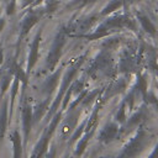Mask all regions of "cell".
I'll list each match as a JSON object with an SVG mask.
<instances>
[{
	"mask_svg": "<svg viewBox=\"0 0 158 158\" xmlns=\"http://www.w3.org/2000/svg\"><path fill=\"white\" fill-rule=\"evenodd\" d=\"M65 35H67V30L62 28L57 33V36L53 41V44H52L51 51H49L48 57H47V64H46L47 69H49V70L54 69V67L57 65V63L62 56V49H63V46L65 43Z\"/></svg>",
	"mask_w": 158,
	"mask_h": 158,
	"instance_id": "cell-1",
	"label": "cell"
},
{
	"mask_svg": "<svg viewBox=\"0 0 158 158\" xmlns=\"http://www.w3.org/2000/svg\"><path fill=\"white\" fill-rule=\"evenodd\" d=\"M80 63H81V62H78L75 65H73L72 68H69L68 72L65 73V75H64V78H63V81H62L60 90H59V93H58V95H57V99L54 100V102H53L52 106H51L49 116H52V115L56 112V110L58 109L59 102L63 100V96H64L65 91L69 89V86H70V84H72V81H73V79H74V77H75V74L78 73V69H79V67H80Z\"/></svg>",
	"mask_w": 158,
	"mask_h": 158,
	"instance_id": "cell-2",
	"label": "cell"
},
{
	"mask_svg": "<svg viewBox=\"0 0 158 158\" xmlns=\"http://www.w3.org/2000/svg\"><path fill=\"white\" fill-rule=\"evenodd\" d=\"M21 116H22V128H23V137H25L23 141L26 144L28 141V137H30L32 123H33V112H32V107L28 102H25V105L22 107Z\"/></svg>",
	"mask_w": 158,
	"mask_h": 158,
	"instance_id": "cell-3",
	"label": "cell"
},
{
	"mask_svg": "<svg viewBox=\"0 0 158 158\" xmlns=\"http://www.w3.org/2000/svg\"><path fill=\"white\" fill-rule=\"evenodd\" d=\"M43 11H30L26 17L22 20L21 23V32H20V41L28 33V31L37 23V21L40 20V17L42 16Z\"/></svg>",
	"mask_w": 158,
	"mask_h": 158,
	"instance_id": "cell-4",
	"label": "cell"
},
{
	"mask_svg": "<svg viewBox=\"0 0 158 158\" xmlns=\"http://www.w3.org/2000/svg\"><path fill=\"white\" fill-rule=\"evenodd\" d=\"M80 115V109L78 107L77 110H72L70 114L68 115V117L64 120V123L62 126V130H60V135L62 137H67L69 136V133H72L74 131V127L77 125V121H78V117Z\"/></svg>",
	"mask_w": 158,
	"mask_h": 158,
	"instance_id": "cell-5",
	"label": "cell"
},
{
	"mask_svg": "<svg viewBox=\"0 0 158 158\" xmlns=\"http://www.w3.org/2000/svg\"><path fill=\"white\" fill-rule=\"evenodd\" d=\"M40 41H41V31L36 35V37H35V40H33V42L31 44V49H30V54H28V62H27V70L28 72L35 67V64H36V62L38 59Z\"/></svg>",
	"mask_w": 158,
	"mask_h": 158,
	"instance_id": "cell-6",
	"label": "cell"
},
{
	"mask_svg": "<svg viewBox=\"0 0 158 158\" xmlns=\"http://www.w3.org/2000/svg\"><path fill=\"white\" fill-rule=\"evenodd\" d=\"M60 74H62V69L59 68L57 72H54L51 77H48V78L44 80V83H43V85H42V93H43V94L49 95L51 93H53V90L56 89V86H57L58 83H59V77H60Z\"/></svg>",
	"mask_w": 158,
	"mask_h": 158,
	"instance_id": "cell-7",
	"label": "cell"
},
{
	"mask_svg": "<svg viewBox=\"0 0 158 158\" xmlns=\"http://www.w3.org/2000/svg\"><path fill=\"white\" fill-rule=\"evenodd\" d=\"M142 146H143V141H142V138H141L139 136H137V137L130 143V146H127V148L123 151V153L121 154L120 158H132V157H135V156L141 151Z\"/></svg>",
	"mask_w": 158,
	"mask_h": 158,
	"instance_id": "cell-8",
	"label": "cell"
},
{
	"mask_svg": "<svg viewBox=\"0 0 158 158\" xmlns=\"http://www.w3.org/2000/svg\"><path fill=\"white\" fill-rule=\"evenodd\" d=\"M117 131H118V128H117V126H116L115 123H109V125H106V126L102 128V131L100 132L99 139H100L101 142L107 143V142H110V141H112V139L115 138V136L117 135Z\"/></svg>",
	"mask_w": 158,
	"mask_h": 158,
	"instance_id": "cell-9",
	"label": "cell"
},
{
	"mask_svg": "<svg viewBox=\"0 0 158 158\" xmlns=\"http://www.w3.org/2000/svg\"><path fill=\"white\" fill-rule=\"evenodd\" d=\"M7 120H9V116H7V100L5 99L2 101L1 107H0V139H2V137L5 136Z\"/></svg>",
	"mask_w": 158,
	"mask_h": 158,
	"instance_id": "cell-10",
	"label": "cell"
},
{
	"mask_svg": "<svg viewBox=\"0 0 158 158\" xmlns=\"http://www.w3.org/2000/svg\"><path fill=\"white\" fill-rule=\"evenodd\" d=\"M11 141L14 144V158H22V141L17 131L12 132Z\"/></svg>",
	"mask_w": 158,
	"mask_h": 158,
	"instance_id": "cell-11",
	"label": "cell"
},
{
	"mask_svg": "<svg viewBox=\"0 0 158 158\" xmlns=\"http://www.w3.org/2000/svg\"><path fill=\"white\" fill-rule=\"evenodd\" d=\"M48 102H49V98H48L47 100H44L43 102H40V104L36 106V109H35V112H33V123L38 122V121L42 118L43 114L47 111V106H48Z\"/></svg>",
	"mask_w": 158,
	"mask_h": 158,
	"instance_id": "cell-12",
	"label": "cell"
},
{
	"mask_svg": "<svg viewBox=\"0 0 158 158\" xmlns=\"http://www.w3.org/2000/svg\"><path fill=\"white\" fill-rule=\"evenodd\" d=\"M91 133H93V131L86 132V135L83 137V139L79 141V143H78V146H77V149H75V152H74V154H75L77 157H80V156L83 154V152L85 151L86 144H88V141H89V137L91 136Z\"/></svg>",
	"mask_w": 158,
	"mask_h": 158,
	"instance_id": "cell-13",
	"label": "cell"
},
{
	"mask_svg": "<svg viewBox=\"0 0 158 158\" xmlns=\"http://www.w3.org/2000/svg\"><path fill=\"white\" fill-rule=\"evenodd\" d=\"M138 19H139V21H141V23H142V26H143V30H146L148 33H154V32H156V27L153 26V23L151 22V20H149L147 16L139 15Z\"/></svg>",
	"mask_w": 158,
	"mask_h": 158,
	"instance_id": "cell-14",
	"label": "cell"
},
{
	"mask_svg": "<svg viewBox=\"0 0 158 158\" xmlns=\"http://www.w3.org/2000/svg\"><path fill=\"white\" fill-rule=\"evenodd\" d=\"M122 0H112L111 2H109L105 7H104V10L101 11V15H107V14H110V12H112L114 10H116V9H118L121 5H122Z\"/></svg>",
	"mask_w": 158,
	"mask_h": 158,
	"instance_id": "cell-15",
	"label": "cell"
},
{
	"mask_svg": "<svg viewBox=\"0 0 158 158\" xmlns=\"http://www.w3.org/2000/svg\"><path fill=\"white\" fill-rule=\"evenodd\" d=\"M11 75L12 74H10V73H7V74H4L2 77H1V79H0V86H1V95L7 90V88L10 86V80H11Z\"/></svg>",
	"mask_w": 158,
	"mask_h": 158,
	"instance_id": "cell-16",
	"label": "cell"
},
{
	"mask_svg": "<svg viewBox=\"0 0 158 158\" xmlns=\"http://www.w3.org/2000/svg\"><path fill=\"white\" fill-rule=\"evenodd\" d=\"M19 79L15 78L14 79V83H12V88H11V106H10V116H11V110H12V106H14V101H15V96H16V93H17V86H19Z\"/></svg>",
	"mask_w": 158,
	"mask_h": 158,
	"instance_id": "cell-17",
	"label": "cell"
},
{
	"mask_svg": "<svg viewBox=\"0 0 158 158\" xmlns=\"http://www.w3.org/2000/svg\"><path fill=\"white\" fill-rule=\"evenodd\" d=\"M95 20H96V16H91V17H89V19L84 20V21L80 23V28H81V31L89 30V27L93 25V22H95Z\"/></svg>",
	"mask_w": 158,
	"mask_h": 158,
	"instance_id": "cell-18",
	"label": "cell"
},
{
	"mask_svg": "<svg viewBox=\"0 0 158 158\" xmlns=\"http://www.w3.org/2000/svg\"><path fill=\"white\" fill-rule=\"evenodd\" d=\"M58 5H59L58 0H49V1H48V4H47L46 11H47V12H53V11H56V10H57Z\"/></svg>",
	"mask_w": 158,
	"mask_h": 158,
	"instance_id": "cell-19",
	"label": "cell"
},
{
	"mask_svg": "<svg viewBox=\"0 0 158 158\" xmlns=\"http://www.w3.org/2000/svg\"><path fill=\"white\" fill-rule=\"evenodd\" d=\"M84 127H85V122H83V123L80 125V127L75 130V132H74V133H73V136H72L70 142H74V141H77V139H78V137H80V135H81V133H83V131H84Z\"/></svg>",
	"mask_w": 158,
	"mask_h": 158,
	"instance_id": "cell-20",
	"label": "cell"
},
{
	"mask_svg": "<svg viewBox=\"0 0 158 158\" xmlns=\"http://www.w3.org/2000/svg\"><path fill=\"white\" fill-rule=\"evenodd\" d=\"M116 120L120 121V122H122V121L125 120V105H122V106L120 107V110H118V112H117V115H116Z\"/></svg>",
	"mask_w": 158,
	"mask_h": 158,
	"instance_id": "cell-21",
	"label": "cell"
},
{
	"mask_svg": "<svg viewBox=\"0 0 158 158\" xmlns=\"http://www.w3.org/2000/svg\"><path fill=\"white\" fill-rule=\"evenodd\" d=\"M15 5H16L15 0H11L10 4H9L7 7H6V12H7V15H12V14L15 12Z\"/></svg>",
	"mask_w": 158,
	"mask_h": 158,
	"instance_id": "cell-22",
	"label": "cell"
},
{
	"mask_svg": "<svg viewBox=\"0 0 158 158\" xmlns=\"http://www.w3.org/2000/svg\"><path fill=\"white\" fill-rule=\"evenodd\" d=\"M56 152H57L56 147H52V149H51L49 154H47V157H46V158H54V157H56Z\"/></svg>",
	"mask_w": 158,
	"mask_h": 158,
	"instance_id": "cell-23",
	"label": "cell"
},
{
	"mask_svg": "<svg viewBox=\"0 0 158 158\" xmlns=\"http://www.w3.org/2000/svg\"><path fill=\"white\" fill-rule=\"evenodd\" d=\"M2 60H4V53H2V48H1V46H0V65H1Z\"/></svg>",
	"mask_w": 158,
	"mask_h": 158,
	"instance_id": "cell-24",
	"label": "cell"
},
{
	"mask_svg": "<svg viewBox=\"0 0 158 158\" xmlns=\"http://www.w3.org/2000/svg\"><path fill=\"white\" fill-rule=\"evenodd\" d=\"M4 26H5V20H4V19H0V32L2 31Z\"/></svg>",
	"mask_w": 158,
	"mask_h": 158,
	"instance_id": "cell-25",
	"label": "cell"
},
{
	"mask_svg": "<svg viewBox=\"0 0 158 158\" xmlns=\"http://www.w3.org/2000/svg\"><path fill=\"white\" fill-rule=\"evenodd\" d=\"M41 1H43V0H36V1L33 2V5H38V4L41 2Z\"/></svg>",
	"mask_w": 158,
	"mask_h": 158,
	"instance_id": "cell-26",
	"label": "cell"
},
{
	"mask_svg": "<svg viewBox=\"0 0 158 158\" xmlns=\"http://www.w3.org/2000/svg\"><path fill=\"white\" fill-rule=\"evenodd\" d=\"M130 2H133V1H137V0H128Z\"/></svg>",
	"mask_w": 158,
	"mask_h": 158,
	"instance_id": "cell-27",
	"label": "cell"
}]
</instances>
